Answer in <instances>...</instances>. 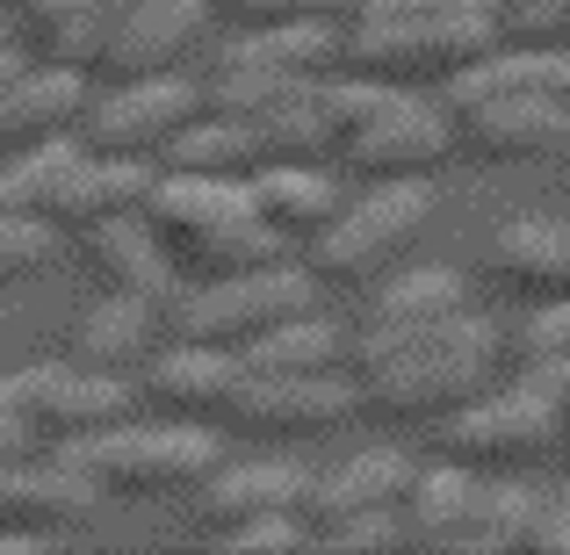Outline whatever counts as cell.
I'll use <instances>...</instances> for the list:
<instances>
[{"instance_id":"6da1fadb","label":"cell","mask_w":570,"mask_h":555,"mask_svg":"<svg viewBox=\"0 0 570 555\" xmlns=\"http://www.w3.org/2000/svg\"><path fill=\"white\" fill-rule=\"evenodd\" d=\"M505 368V333L484 310H455L441 325H368L354 339V397L376 418H448L491 389Z\"/></svg>"},{"instance_id":"7a4b0ae2","label":"cell","mask_w":570,"mask_h":555,"mask_svg":"<svg viewBox=\"0 0 570 555\" xmlns=\"http://www.w3.org/2000/svg\"><path fill=\"white\" fill-rule=\"evenodd\" d=\"M499 43V0H354L340 22V72L426 87Z\"/></svg>"},{"instance_id":"3957f363","label":"cell","mask_w":570,"mask_h":555,"mask_svg":"<svg viewBox=\"0 0 570 555\" xmlns=\"http://www.w3.org/2000/svg\"><path fill=\"white\" fill-rule=\"evenodd\" d=\"M145 224L167 246L181 281H217L246 275V267L282 260V238L253 217L246 181H217V174H153L145 188Z\"/></svg>"},{"instance_id":"277c9868","label":"cell","mask_w":570,"mask_h":555,"mask_svg":"<svg viewBox=\"0 0 570 555\" xmlns=\"http://www.w3.org/2000/svg\"><path fill=\"white\" fill-rule=\"evenodd\" d=\"M51 455L80 469L101 498H159V490H203V476L217 469V433H203V418H174V426L116 418L101 433L51 440Z\"/></svg>"},{"instance_id":"5b68a950","label":"cell","mask_w":570,"mask_h":555,"mask_svg":"<svg viewBox=\"0 0 570 555\" xmlns=\"http://www.w3.org/2000/svg\"><path fill=\"white\" fill-rule=\"evenodd\" d=\"M426 224H433V188L426 181H368V195L340 202L333 217L311 231V281L362 289V281L390 275V267L426 238Z\"/></svg>"},{"instance_id":"8992f818","label":"cell","mask_w":570,"mask_h":555,"mask_svg":"<svg viewBox=\"0 0 570 555\" xmlns=\"http://www.w3.org/2000/svg\"><path fill=\"white\" fill-rule=\"evenodd\" d=\"M296 310H318V281L289 260L246 267V275H217V281H188L159 304V333L174 339H203V347H246L267 325L296 318Z\"/></svg>"},{"instance_id":"52a82bcc","label":"cell","mask_w":570,"mask_h":555,"mask_svg":"<svg viewBox=\"0 0 570 555\" xmlns=\"http://www.w3.org/2000/svg\"><path fill=\"white\" fill-rule=\"evenodd\" d=\"M362 412V397H354V383H340L333 375H261V368H238L232 389H224V426L246 433V440H325L333 426H347V418Z\"/></svg>"},{"instance_id":"ba28073f","label":"cell","mask_w":570,"mask_h":555,"mask_svg":"<svg viewBox=\"0 0 570 555\" xmlns=\"http://www.w3.org/2000/svg\"><path fill=\"white\" fill-rule=\"evenodd\" d=\"M188 116H203V87L174 80V72H138V80H101V95H87L72 138H80L87 152L145 159V167H153L159 145H167Z\"/></svg>"},{"instance_id":"9c48e42d","label":"cell","mask_w":570,"mask_h":555,"mask_svg":"<svg viewBox=\"0 0 570 555\" xmlns=\"http://www.w3.org/2000/svg\"><path fill=\"white\" fill-rule=\"evenodd\" d=\"M448 138H462L491 167L557 159L570 138V101L563 95H476L448 109Z\"/></svg>"},{"instance_id":"30bf717a","label":"cell","mask_w":570,"mask_h":555,"mask_svg":"<svg viewBox=\"0 0 570 555\" xmlns=\"http://www.w3.org/2000/svg\"><path fill=\"white\" fill-rule=\"evenodd\" d=\"M333 159L354 167L362 181H426L448 159V116H433L426 101H412V87H390V101Z\"/></svg>"},{"instance_id":"8fae6325","label":"cell","mask_w":570,"mask_h":555,"mask_svg":"<svg viewBox=\"0 0 570 555\" xmlns=\"http://www.w3.org/2000/svg\"><path fill=\"white\" fill-rule=\"evenodd\" d=\"M22 418L37 426V440H72V433H101L116 418H130V383L124 375H101V368H14L8 375Z\"/></svg>"},{"instance_id":"7c38bea8","label":"cell","mask_w":570,"mask_h":555,"mask_svg":"<svg viewBox=\"0 0 570 555\" xmlns=\"http://www.w3.org/2000/svg\"><path fill=\"white\" fill-rule=\"evenodd\" d=\"M203 22H209V0H116L87 72H101V80L174 72V58H188V43L203 37Z\"/></svg>"},{"instance_id":"4fadbf2b","label":"cell","mask_w":570,"mask_h":555,"mask_svg":"<svg viewBox=\"0 0 570 555\" xmlns=\"http://www.w3.org/2000/svg\"><path fill=\"white\" fill-rule=\"evenodd\" d=\"M563 440V418L542 397H528L520 383L505 389H476L470 404L448 412V447L462 462H534Z\"/></svg>"},{"instance_id":"5bb4252c","label":"cell","mask_w":570,"mask_h":555,"mask_svg":"<svg viewBox=\"0 0 570 555\" xmlns=\"http://www.w3.org/2000/svg\"><path fill=\"white\" fill-rule=\"evenodd\" d=\"M101 505V490L87 484L80 469H66L58 455H29V462H0V519H14V542H43V534L80 527L87 513ZM8 534V527H0Z\"/></svg>"},{"instance_id":"9a60e30c","label":"cell","mask_w":570,"mask_h":555,"mask_svg":"<svg viewBox=\"0 0 570 555\" xmlns=\"http://www.w3.org/2000/svg\"><path fill=\"white\" fill-rule=\"evenodd\" d=\"M87 109V72L29 58L14 80H0V152H29L43 138H72Z\"/></svg>"},{"instance_id":"2e32d148","label":"cell","mask_w":570,"mask_h":555,"mask_svg":"<svg viewBox=\"0 0 570 555\" xmlns=\"http://www.w3.org/2000/svg\"><path fill=\"white\" fill-rule=\"evenodd\" d=\"M72 238H80V260L101 275V289L145 296V304H167V296L181 289L167 246L153 238L145 217H101V224H87V231H72Z\"/></svg>"},{"instance_id":"e0dca14e","label":"cell","mask_w":570,"mask_h":555,"mask_svg":"<svg viewBox=\"0 0 570 555\" xmlns=\"http://www.w3.org/2000/svg\"><path fill=\"white\" fill-rule=\"evenodd\" d=\"M419 462L404 455V447H368V455L340 462L333 476H311V498L304 513L318 519V527H333V519H354V513H397L404 490H412Z\"/></svg>"},{"instance_id":"ac0fdd59","label":"cell","mask_w":570,"mask_h":555,"mask_svg":"<svg viewBox=\"0 0 570 555\" xmlns=\"http://www.w3.org/2000/svg\"><path fill=\"white\" fill-rule=\"evenodd\" d=\"M153 339H159V304L101 289V304H87L80 318H72V361L101 368V375H124L153 354Z\"/></svg>"},{"instance_id":"d6986e66","label":"cell","mask_w":570,"mask_h":555,"mask_svg":"<svg viewBox=\"0 0 570 555\" xmlns=\"http://www.w3.org/2000/svg\"><path fill=\"white\" fill-rule=\"evenodd\" d=\"M153 174L159 167H145V159L80 152V167L66 174V188H58V202H51V224L58 231H87V224H101V217H138Z\"/></svg>"},{"instance_id":"ffe728a7","label":"cell","mask_w":570,"mask_h":555,"mask_svg":"<svg viewBox=\"0 0 570 555\" xmlns=\"http://www.w3.org/2000/svg\"><path fill=\"white\" fill-rule=\"evenodd\" d=\"M491 267H499L505 289L534 296V304L570 296V224H557V217L499 224V238H491Z\"/></svg>"},{"instance_id":"44dd1931","label":"cell","mask_w":570,"mask_h":555,"mask_svg":"<svg viewBox=\"0 0 570 555\" xmlns=\"http://www.w3.org/2000/svg\"><path fill=\"white\" fill-rule=\"evenodd\" d=\"M304 498H311V476L296 462H246V469H209L203 476L209 534L238 527V519H261V513H304Z\"/></svg>"},{"instance_id":"7402d4cb","label":"cell","mask_w":570,"mask_h":555,"mask_svg":"<svg viewBox=\"0 0 570 555\" xmlns=\"http://www.w3.org/2000/svg\"><path fill=\"white\" fill-rule=\"evenodd\" d=\"M246 202H253V217H261L275 238H311L340 209V195H333V181H325L318 167H282V159H261V167L246 174Z\"/></svg>"},{"instance_id":"603a6c76","label":"cell","mask_w":570,"mask_h":555,"mask_svg":"<svg viewBox=\"0 0 570 555\" xmlns=\"http://www.w3.org/2000/svg\"><path fill=\"white\" fill-rule=\"evenodd\" d=\"M153 361V354H145ZM238 375L232 347H203V339H174L167 354L153 361V397L167 404L174 418H217L224 412V389Z\"/></svg>"},{"instance_id":"cb8c5ba5","label":"cell","mask_w":570,"mask_h":555,"mask_svg":"<svg viewBox=\"0 0 570 555\" xmlns=\"http://www.w3.org/2000/svg\"><path fill=\"white\" fill-rule=\"evenodd\" d=\"M153 167L159 174H217V181H246V174L261 167V152H253V130L238 123V116L203 109V116H188V123L159 145Z\"/></svg>"},{"instance_id":"d4e9b609","label":"cell","mask_w":570,"mask_h":555,"mask_svg":"<svg viewBox=\"0 0 570 555\" xmlns=\"http://www.w3.org/2000/svg\"><path fill=\"white\" fill-rule=\"evenodd\" d=\"M340 361H347V339L318 310H296V318L267 325L261 339L238 347V368H261V375H333Z\"/></svg>"},{"instance_id":"484cf974","label":"cell","mask_w":570,"mask_h":555,"mask_svg":"<svg viewBox=\"0 0 570 555\" xmlns=\"http://www.w3.org/2000/svg\"><path fill=\"white\" fill-rule=\"evenodd\" d=\"M224 58L289 72V80H318V72L340 66V22H261V29H238V43Z\"/></svg>"},{"instance_id":"4316f807","label":"cell","mask_w":570,"mask_h":555,"mask_svg":"<svg viewBox=\"0 0 570 555\" xmlns=\"http://www.w3.org/2000/svg\"><path fill=\"white\" fill-rule=\"evenodd\" d=\"M534 519H542V490L534 484H484L470 490V519H462V555H513L534 542Z\"/></svg>"},{"instance_id":"83f0119b","label":"cell","mask_w":570,"mask_h":555,"mask_svg":"<svg viewBox=\"0 0 570 555\" xmlns=\"http://www.w3.org/2000/svg\"><path fill=\"white\" fill-rule=\"evenodd\" d=\"M455 310H470L462 275L441 267V260H419V267H390L368 325H441V318H455Z\"/></svg>"},{"instance_id":"f1b7e54d","label":"cell","mask_w":570,"mask_h":555,"mask_svg":"<svg viewBox=\"0 0 570 555\" xmlns=\"http://www.w3.org/2000/svg\"><path fill=\"white\" fill-rule=\"evenodd\" d=\"M80 152H87L80 138H43L29 152H8L14 167L0 174V217H43L51 224V202L66 188V174L80 167Z\"/></svg>"},{"instance_id":"f546056e","label":"cell","mask_w":570,"mask_h":555,"mask_svg":"<svg viewBox=\"0 0 570 555\" xmlns=\"http://www.w3.org/2000/svg\"><path fill=\"white\" fill-rule=\"evenodd\" d=\"M470 490L476 476L462 462H441V469H419L412 490H404V513H412V534L426 548H455L462 542V519H470Z\"/></svg>"},{"instance_id":"4dcf8cb0","label":"cell","mask_w":570,"mask_h":555,"mask_svg":"<svg viewBox=\"0 0 570 555\" xmlns=\"http://www.w3.org/2000/svg\"><path fill=\"white\" fill-rule=\"evenodd\" d=\"M51 252H58V224H43V217H0V289L29 281Z\"/></svg>"},{"instance_id":"1f68e13d","label":"cell","mask_w":570,"mask_h":555,"mask_svg":"<svg viewBox=\"0 0 570 555\" xmlns=\"http://www.w3.org/2000/svg\"><path fill=\"white\" fill-rule=\"evenodd\" d=\"M209 542L238 555H289L304 548V527H296V513H261V519H238V527H217Z\"/></svg>"},{"instance_id":"d6a6232c","label":"cell","mask_w":570,"mask_h":555,"mask_svg":"<svg viewBox=\"0 0 570 555\" xmlns=\"http://www.w3.org/2000/svg\"><path fill=\"white\" fill-rule=\"evenodd\" d=\"M520 361H549V354H570V296H549L534 304V318L520 325Z\"/></svg>"},{"instance_id":"836d02e7","label":"cell","mask_w":570,"mask_h":555,"mask_svg":"<svg viewBox=\"0 0 570 555\" xmlns=\"http://www.w3.org/2000/svg\"><path fill=\"white\" fill-rule=\"evenodd\" d=\"M528 397H542L549 412L570 426V354H549V361H520V375H513Z\"/></svg>"},{"instance_id":"e575fe53","label":"cell","mask_w":570,"mask_h":555,"mask_svg":"<svg viewBox=\"0 0 570 555\" xmlns=\"http://www.w3.org/2000/svg\"><path fill=\"white\" fill-rule=\"evenodd\" d=\"M325 548H397V519L390 513H354V519H333V527H318Z\"/></svg>"},{"instance_id":"d590c367","label":"cell","mask_w":570,"mask_h":555,"mask_svg":"<svg viewBox=\"0 0 570 555\" xmlns=\"http://www.w3.org/2000/svg\"><path fill=\"white\" fill-rule=\"evenodd\" d=\"M37 455V426L22 418V404H14L8 375H0V462H29Z\"/></svg>"},{"instance_id":"8d00e7d4","label":"cell","mask_w":570,"mask_h":555,"mask_svg":"<svg viewBox=\"0 0 570 555\" xmlns=\"http://www.w3.org/2000/svg\"><path fill=\"white\" fill-rule=\"evenodd\" d=\"M534 555H570V490L563 498H542V519H534Z\"/></svg>"},{"instance_id":"74e56055","label":"cell","mask_w":570,"mask_h":555,"mask_svg":"<svg viewBox=\"0 0 570 555\" xmlns=\"http://www.w3.org/2000/svg\"><path fill=\"white\" fill-rule=\"evenodd\" d=\"M14 8H22V29L37 37V29L72 22V14H95V8H116V0H14Z\"/></svg>"},{"instance_id":"f35d334b","label":"cell","mask_w":570,"mask_h":555,"mask_svg":"<svg viewBox=\"0 0 570 555\" xmlns=\"http://www.w3.org/2000/svg\"><path fill=\"white\" fill-rule=\"evenodd\" d=\"M0 43H14V22H8V8H0Z\"/></svg>"},{"instance_id":"ab89813d","label":"cell","mask_w":570,"mask_h":555,"mask_svg":"<svg viewBox=\"0 0 570 555\" xmlns=\"http://www.w3.org/2000/svg\"><path fill=\"white\" fill-rule=\"evenodd\" d=\"M0 548H22V542H14V534H0Z\"/></svg>"},{"instance_id":"60d3db41","label":"cell","mask_w":570,"mask_h":555,"mask_svg":"<svg viewBox=\"0 0 570 555\" xmlns=\"http://www.w3.org/2000/svg\"><path fill=\"white\" fill-rule=\"evenodd\" d=\"M563 174H570V138H563Z\"/></svg>"},{"instance_id":"b9f144b4","label":"cell","mask_w":570,"mask_h":555,"mask_svg":"<svg viewBox=\"0 0 570 555\" xmlns=\"http://www.w3.org/2000/svg\"><path fill=\"white\" fill-rule=\"evenodd\" d=\"M0 8H14V0H0Z\"/></svg>"},{"instance_id":"7bdbcfd3","label":"cell","mask_w":570,"mask_h":555,"mask_svg":"<svg viewBox=\"0 0 570 555\" xmlns=\"http://www.w3.org/2000/svg\"><path fill=\"white\" fill-rule=\"evenodd\" d=\"M563 433H570V426H563Z\"/></svg>"}]
</instances>
